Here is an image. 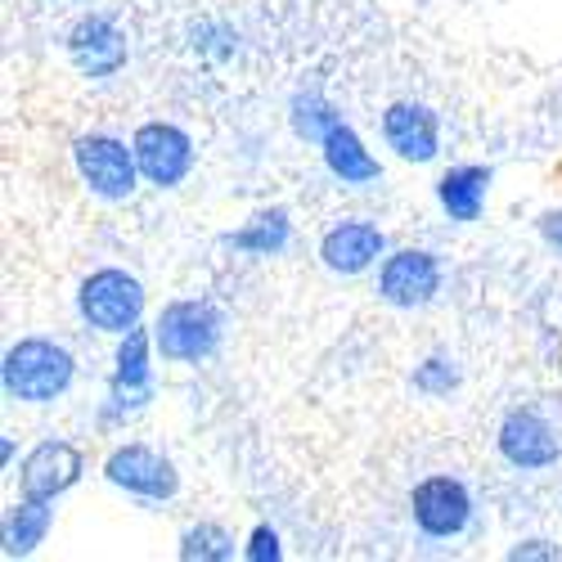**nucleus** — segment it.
<instances>
[{
  "label": "nucleus",
  "mask_w": 562,
  "mask_h": 562,
  "mask_svg": "<svg viewBox=\"0 0 562 562\" xmlns=\"http://www.w3.org/2000/svg\"><path fill=\"white\" fill-rule=\"evenodd\" d=\"M77 379V360L68 347L50 342V338H23L5 351L0 364V383L5 396L23 401V405H50L55 396H64Z\"/></svg>",
  "instance_id": "nucleus-1"
},
{
  "label": "nucleus",
  "mask_w": 562,
  "mask_h": 562,
  "mask_svg": "<svg viewBox=\"0 0 562 562\" xmlns=\"http://www.w3.org/2000/svg\"><path fill=\"white\" fill-rule=\"evenodd\" d=\"M221 338H225V315L203 297L167 302L162 315L154 319V342L171 364H199L216 356Z\"/></svg>",
  "instance_id": "nucleus-2"
},
{
  "label": "nucleus",
  "mask_w": 562,
  "mask_h": 562,
  "mask_svg": "<svg viewBox=\"0 0 562 562\" xmlns=\"http://www.w3.org/2000/svg\"><path fill=\"white\" fill-rule=\"evenodd\" d=\"M77 315L90 324L95 334H126L145 315V284L135 274L104 266V270H90L77 289Z\"/></svg>",
  "instance_id": "nucleus-3"
},
{
  "label": "nucleus",
  "mask_w": 562,
  "mask_h": 562,
  "mask_svg": "<svg viewBox=\"0 0 562 562\" xmlns=\"http://www.w3.org/2000/svg\"><path fill=\"white\" fill-rule=\"evenodd\" d=\"M72 167H77L86 190L104 203L131 199L135 184L145 180L139 176V162H135V145H126L117 135H104V131H90V135L72 139Z\"/></svg>",
  "instance_id": "nucleus-4"
},
{
  "label": "nucleus",
  "mask_w": 562,
  "mask_h": 562,
  "mask_svg": "<svg viewBox=\"0 0 562 562\" xmlns=\"http://www.w3.org/2000/svg\"><path fill=\"white\" fill-rule=\"evenodd\" d=\"M154 334L149 329H126L117 351H113V383H109V401H104V424L139 414L154 401Z\"/></svg>",
  "instance_id": "nucleus-5"
},
{
  "label": "nucleus",
  "mask_w": 562,
  "mask_h": 562,
  "mask_svg": "<svg viewBox=\"0 0 562 562\" xmlns=\"http://www.w3.org/2000/svg\"><path fill=\"white\" fill-rule=\"evenodd\" d=\"M409 513H414V527L428 540H454L473 522V495H468L459 477L432 473L409 491Z\"/></svg>",
  "instance_id": "nucleus-6"
},
{
  "label": "nucleus",
  "mask_w": 562,
  "mask_h": 562,
  "mask_svg": "<svg viewBox=\"0 0 562 562\" xmlns=\"http://www.w3.org/2000/svg\"><path fill=\"white\" fill-rule=\"evenodd\" d=\"M131 145H135L139 176H145V184H154V190H176V184L194 171V139L176 122H145Z\"/></svg>",
  "instance_id": "nucleus-7"
},
{
  "label": "nucleus",
  "mask_w": 562,
  "mask_h": 562,
  "mask_svg": "<svg viewBox=\"0 0 562 562\" xmlns=\"http://www.w3.org/2000/svg\"><path fill=\"white\" fill-rule=\"evenodd\" d=\"M441 293V261L428 248H401L379 266V297L396 311H418Z\"/></svg>",
  "instance_id": "nucleus-8"
},
{
  "label": "nucleus",
  "mask_w": 562,
  "mask_h": 562,
  "mask_svg": "<svg viewBox=\"0 0 562 562\" xmlns=\"http://www.w3.org/2000/svg\"><path fill=\"white\" fill-rule=\"evenodd\" d=\"M495 446L504 463L518 468V473H540V468H553L562 459V441L540 409H508L495 432Z\"/></svg>",
  "instance_id": "nucleus-9"
},
{
  "label": "nucleus",
  "mask_w": 562,
  "mask_h": 562,
  "mask_svg": "<svg viewBox=\"0 0 562 562\" xmlns=\"http://www.w3.org/2000/svg\"><path fill=\"white\" fill-rule=\"evenodd\" d=\"M104 477L135 499H171L180 491L176 463L167 454H158L154 446H139V441H126L104 459Z\"/></svg>",
  "instance_id": "nucleus-10"
},
{
  "label": "nucleus",
  "mask_w": 562,
  "mask_h": 562,
  "mask_svg": "<svg viewBox=\"0 0 562 562\" xmlns=\"http://www.w3.org/2000/svg\"><path fill=\"white\" fill-rule=\"evenodd\" d=\"M68 59H72V68L81 77L109 81V77H117L126 68V36H122V27L113 19L86 14L68 32Z\"/></svg>",
  "instance_id": "nucleus-11"
},
{
  "label": "nucleus",
  "mask_w": 562,
  "mask_h": 562,
  "mask_svg": "<svg viewBox=\"0 0 562 562\" xmlns=\"http://www.w3.org/2000/svg\"><path fill=\"white\" fill-rule=\"evenodd\" d=\"M383 252H387L383 229L373 221H360V216L329 225L324 229V239H319V261L329 266L334 274H364Z\"/></svg>",
  "instance_id": "nucleus-12"
},
{
  "label": "nucleus",
  "mask_w": 562,
  "mask_h": 562,
  "mask_svg": "<svg viewBox=\"0 0 562 562\" xmlns=\"http://www.w3.org/2000/svg\"><path fill=\"white\" fill-rule=\"evenodd\" d=\"M81 473H86V463H81V450L77 446H68V441H41L23 459L19 486L32 499H59L64 491H72L81 482Z\"/></svg>",
  "instance_id": "nucleus-13"
},
{
  "label": "nucleus",
  "mask_w": 562,
  "mask_h": 562,
  "mask_svg": "<svg viewBox=\"0 0 562 562\" xmlns=\"http://www.w3.org/2000/svg\"><path fill=\"white\" fill-rule=\"evenodd\" d=\"M383 139H387V149H396V158H405V162H432L441 154V122L428 104L401 100L383 113Z\"/></svg>",
  "instance_id": "nucleus-14"
},
{
  "label": "nucleus",
  "mask_w": 562,
  "mask_h": 562,
  "mask_svg": "<svg viewBox=\"0 0 562 562\" xmlns=\"http://www.w3.org/2000/svg\"><path fill=\"white\" fill-rule=\"evenodd\" d=\"M319 154H324V167H329V176L342 180V184H351V190H360V184H373V180L383 176L379 158L364 149V139L347 122H338L329 135H324Z\"/></svg>",
  "instance_id": "nucleus-15"
},
{
  "label": "nucleus",
  "mask_w": 562,
  "mask_h": 562,
  "mask_svg": "<svg viewBox=\"0 0 562 562\" xmlns=\"http://www.w3.org/2000/svg\"><path fill=\"white\" fill-rule=\"evenodd\" d=\"M486 194H491V167H477V162H463V167H450L441 180H437V203L450 221L468 225L477 221L482 207H486Z\"/></svg>",
  "instance_id": "nucleus-16"
},
{
  "label": "nucleus",
  "mask_w": 562,
  "mask_h": 562,
  "mask_svg": "<svg viewBox=\"0 0 562 562\" xmlns=\"http://www.w3.org/2000/svg\"><path fill=\"white\" fill-rule=\"evenodd\" d=\"M289 244H293V221H289L284 207H266V212H257L248 225H239V229L225 234V248L248 252V257H279Z\"/></svg>",
  "instance_id": "nucleus-17"
},
{
  "label": "nucleus",
  "mask_w": 562,
  "mask_h": 562,
  "mask_svg": "<svg viewBox=\"0 0 562 562\" xmlns=\"http://www.w3.org/2000/svg\"><path fill=\"white\" fill-rule=\"evenodd\" d=\"M55 499H32L23 495L10 513H5V558H27L55 527Z\"/></svg>",
  "instance_id": "nucleus-18"
},
{
  "label": "nucleus",
  "mask_w": 562,
  "mask_h": 562,
  "mask_svg": "<svg viewBox=\"0 0 562 562\" xmlns=\"http://www.w3.org/2000/svg\"><path fill=\"white\" fill-rule=\"evenodd\" d=\"M289 122H293L297 139H306V145H324V135H329L342 117L319 90H297V95L289 100Z\"/></svg>",
  "instance_id": "nucleus-19"
},
{
  "label": "nucleus",
  "mask_w": 562,
  "mask_h": 562,
  "mask_svg": "<svg viewBox=\"0 0 562 562\" xmlns=\"http://www.w3.org/2000/svg\"><path fill=\"white\" fill-rule=\"evenodd\" d=\"M180 558L184 562H225V558H234V536L221 522H194L180 536Z\"/></svg>",
  "instance_id": "nucleus-20"
},
{
  "label": "nucleus",
  "mask_w": 562,
  "mask_h": 562,
  "mask_svg": "<svg viewBox=\"0 0 562 562\" xmlns=\"http://www.w3.org/2000/svg\"><path fill=\"white\" fill-rule=\"evenodd\" d=\"M190 45H194V55L207 59V64H229L234 55H239V36H234L225 23H212V19L190 27Z\"/></svg>",
  "instance_id": "nucleus-21"
},
{
  "label": "nucleus",
  "mask_w": 562,
  "mask_h": 562,
  "mask_svg": "<svg viewBox=\"0 0 562 562\" xmlns=\"http://www.w3.org/2000/svg\"><path fill=\"white\" fill-rule=\"evenodd\" d=\"M459 387V364L450 356H428L424 364L414 369V392L424 396H450Z\"/></svg>",
  "instance_id": "nucleus-22"
},
{
  "label": "nucleus",
  "mask_w": 562,
  "mask_h": 562,
  "mask_svg": "<svg viewBox=\"0 0 562 562\" xmlns=\"http://www.w3.org/2000/svg\"><path fill=\"white\" fill-rule=\"evenodd\" d=\"M252 562H279V553H284V549H279V531L274 527H252V536H248V549H244Z\"/></svg>",
  "instance_id": "nucleus-23"
},
{
  "label": "nucleus",
  "mask_w": 562,
  "mask_h": 562,
  "mask_svg": "<svg viewBox=\"0 0 562 562\" xmlns=\"http://www.w3.org/2000/svg\"><path fill=\"white\" fill-rule=\"evenodd\" d=\"M540 239H544V248H549V252H558V257H562V207H553V212H544V216H540Z\"/></svg>",
  "instance_id": "nucleus-24"
},
{
  "label": "nucleus",
  "mask_w": 562,
  "mask_h": 562,
  "mask_svg": "<svg viewBox=\"0 0 562 562\" xmlns=\"http://www.w3.org/2000/svg\"><path fill=\"white\" fill-rule=\"evenodd\" d=\"M508 558H513V562H522V558H558V549L544 544V540H522V544L508 549Z\"/></svg>",
  "instance_id": "nucleus-25"
},
{
  "label": "nucleus",
  "mask_w": 562,
  "mask_h": 562,
  "mask_svg": "<svg viewBox=\"0 0 562 562\" xmlns=\"http://www.w3.org/2000/svg\"><path fill=\"white\" fill-rule=\"evenodd\" d=\"M0 459H5V468L14 463V441H10V437H5V441H0Z\"/></svg>",
  "instance_id": "nucleus-26"
}]
</instances>
